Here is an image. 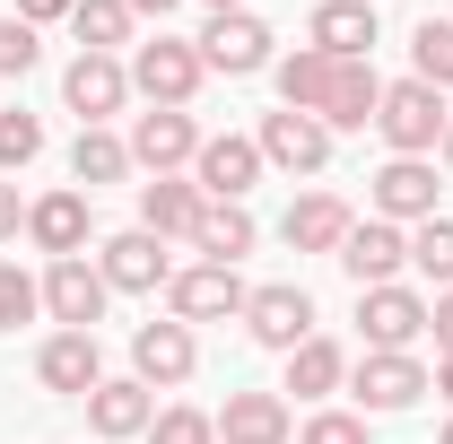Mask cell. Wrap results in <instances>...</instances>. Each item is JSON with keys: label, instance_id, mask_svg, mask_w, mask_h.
Instances as JSON below:
<instances>
[{"label": "cell", "instance_id": "29", "mask_svg": "<svg viewBox=\"0 0 453 444\" xmlns=\"http://www.w3.org/2000/svg\"><path fill=\"white\" fill-rule=\"evenodd\" d=\"M410 79L418 88H453V18H418V35H410Z\"/></svg>", "mask_w": 453, "mask_h": 444}, {"label": "cell", "instance_id": "34", "mask_svg": "<svg viewBox=\"0 0 453 444\" xmlns=\"http://www.w3.org/2000/svg\"><path fill=\"white\" fill-rule=\"evenodd\" d=\"M149 444H219V418H201V410H157V418H149Z\"/></svg>", "mask_w": 453, "mask_h": 444}, {"label": "cell", "instance_id": "45", "mask_svg": "<svg viewBox=\"0 0 453 444\" xmlns=\"http://www.w3.org/2000/svg\"><path fill=\"white\" fill-rule=\"evenodd\" d=\"M366 9H375V0H366Z\"/></svg>", "mask_w": 453, "mask_h": 444}, {"label": "cell", "instance_id": "9", "mask_svg": "<svg viewBox=\"0 0 453 444\" xmlns=\"http://www.w3.org/2000/svg\"><path fill=\"white\" fill-rule=\"evenodd\" d=\"M244 296H253V287H244L235 271H219V262H192V271H174V279H166L174 323H226V314L244 323Z\"/></svg>", "mask_w": 453, "mask_h": 444}, {"label": "cell", "instance_id": "35", "mask_svg": "<svg viewBox=\"0 0 453 444\" xmlns=\"http://www.w3.org/2000/svg\"><path fill=\"white\" fill-rule=\"evenodd\" d=\"M35 53H44V44H35V27L9 9V18H0V79H27V70H35Z\"/></svg>", "mask_w": 453, "mask_h": 444}, {"label": "cell", "instance_id": "27", "mask_svg": "<svg viewBox=\"0 0 453 444\" xmlns=\"http://www.w3.org/2000/svg\"><path fill=\"white\" fill-rule=\"evenodd\" d=\"M122 174H131V140H113L105 122L70 140V183H79V192H96V183H122Z\"/></svg>", "mask_w": 453, "mask_h": 444}, {"label": "cell", "instance_id": "43", "mask_svg": "<svg viewBox=\"0 0 453 444\" xmlns=\"http://www.w3.org/2000/svg\"><path fill=\"white\" fill-rule=\"evenodd\" d=\"M436 149H445V166H453V122H445V140H436Z\"/></svg>", "mask_w": 453, "mask_h": 444}, {"label": "cell", "instance_id": "8", "mask_svg": "<svg viewBox=\"0 0 453 444\" xmlns=\"http://www.w3.org/2000/svg\"><path fill=\"white\" fill-rule=\"evenodd\" d=\"M253 149H262V166L280 174H323L332 166V131L314 122V113H262V131H253Z\"/></svg>", "mask_w": 453, "mask_h": 444}, {"label": "cell", "instance_id": "6", "mask_svg": "<svg viewBox=\"0 0 453 444\" xmlns=\"http://www.w3.org/2000/svg\"><path fill=\"white\" fill-rule=\"evenodd\" d=\"M61 105L79 113V131H96V122H113V113L131 105V70L113 53H79L61 70Z\"/></svg>", "mask_w": 453, "mask_h": 444}, {"label": "cell", "instance_id": "25", "mask_svg": "<svg viewBox=\"0 0 453 444\" xmlns=\"http://www.w3.org/2000/svg\"><path fill=\"white\" fill-rule=\"evenodd\" d=\"M192 253L219 262V271H235V262L253 253V210H244V201H210L201 226H192Z\"/></svg>", "mask_w": 453, "mask_h": 444}, {"label": "cell", "instance_id": "1", "mask_svg": "<svg viewBox=\"0 0 453 444\" xmlns=\"http://www.w3.org/2000/svg\"><path fill=\"white\" fill-rule=\"evenodd\" d=\"M445 96L436 88H418V79H401V88H384V105H375V131H384V149L393 157H427L436 140H445Z\"/></svg>", "mask_w": 453, "mask_h": 444}, {"label": "cell", "instance_id": "28", "mask_svg": "<svg viewBox=\"0 0 453 444\" xmlns=\"http://www.w3.org/2000/svg\"><path fill=\"white\" fill-rule=\"evenodd\" d=\"M332 53H314V44H296V53L280 61V105L288 113H323V96H332Z\"/></svg>", "mask_w": 453, "mask_h": 444}, {"label": "cell", "instance_id": "20", "mask_svg": "<svg viewBox=\"0 0 453 444\" xmlns=\"http://www.w3.org/2000/svg\"><path fill=\"white\" fill-rule=\"evenodd\" d=\"M296 436V410L280 392H226L219 410V444H288Z\"/></svg>", "mask_w": 453, "mask_h": 444}, {"label": "cell", "instance_id": "38", "mask_svg": "<svg viewBox=\"0 0 453 444\" xmlns=\"http://www.w3.org/2000/svg\"><path fill=\"white\" fill-rule=\"evenodd\" d=\"M70 9H79V0H18V18H27V27H44V18H70Z\"/></svg>", "mask_w": 453, "mask_h": 444}, {"label": "cell", "instance_id": "12", "mask_svg": "<svg viewBox=\"0 0 453 444\" xmlns=\"http://www.w3.org/2000/svg\"><path fill=\"white\" fill-rule=\"evenodd\" d=\"M105 296H113V287H105V271H96L88 253L44 271V314H53L61 332H96V323H105Z\"/></svg>", "mask_w": 453, "mask_h": 444}, {"label": "cell", "instance_id": "21", "mask_svg": "<svg viewBox=\"0 0 453 444\" xmlns=\"http://www.w3.org/2000/svg\"><path fill=\"white\" fill-rule=\"evenodd\" d=\"M349 201L340 192H305V201H288V218H280V235H288V253H340L349 244Z\"/></svg>", "mask_w": 453, "mask_h": 444}, {"label": "cell", "instance_id": "11", "mask_svg": "<svg viewBox=\"0 0 453 444\" xmlns=\"http://www.w3.org/2000/svg\"><path fill=\"white\" fill-rule=\"evenodd\" d=\"M201 157V122L183 105H149L140 122H131V166H149V174H174V166H192Z\"/></svg>", "mask_w": 453, "mask_h": 444}, {"label": "cell", "instance_id": "22", "mask_svg": "<svg viewBox=\"0 0 453 444\" xmlns=\"http://www.w3.org/2000/svg\"><path fill=\"white\" fill-rule=\"evenodd\" d=\"M305 44L332 53V61H375V9L366 0H323L314 27H305Z\"/></svg>", "mask_w": 453, "mask_h": 444}, {"label": "cell", "instance_id": "23", "mask_svg": "<svg viewBox=\"0 0 453 444\" xmlns=\"http://www.w3.org/2000/svg\"><path fill=\"white\" fill-rule=\"evenodd\" d=\"M375 105H384V79H375V61H340L332 70V96H323V131H366L375 122Z\"/></svg>", "mask_w": 453, "mask_h": 444}, {"label": "cell", "instance_id": "18", "mask_svg": "<svg viewBox=\"0 0 453 444\" xmlns=\"http://www.w3.org/2000/svg\"><path fill=\"white\" fill-rule=\"evenodd\" d=\"M149 418H157V401H149V384H140V375H105V384L88 392V427H96L105 444L149 436Z\"/></svg>", "mask_w": 453, "mask_h": 444}, {"label": "cell", "instance_id": "24", "mask_svg": "<svg viewBox=\"0 0 453 444\" xmlns=\"http://www.w3.org/2000/svg\"><path fill=\"white\" fill-rule=\"evenodd\" d=\"M201 210H210V201H201V183H183V174H149V183H140V226H149L157 244H166V235H192Z\"/></svg>", "mask_w": 453, "mask_h": 444}, {"label": "cell", "instance_id": "4", "mask_svg": "<svg viewBox=\"0 0 453 444\" xmlns=\"http://www.w3.org/2000/svg\"><path fill=\"white\" fill-rule=\"evenodd\" d=\"M192 44H201V70L253 79V70H271V44H280V35H271V27H262L253 9H226V18H210V27L192 35Z\"/></svg>", "mask_w": 453, "mask_h": 444}, {"label": "cell", "instance_id": "41", "mask_svg": "<svg viewBox=\"0 0 453 444\" xmlns=\"http://www.w3.org/2000/svg\"><path fill=\"white\" fill-rule=\"evenodd\" d=\"M166 9H183V0H131V18H166Z\"/></svg>", "mask_w": 453, "mask_h": 444}, {"label": "cell", "instance_id": "37", "mask_svg": "<svg viewBox=\"0 0 453 444\" xmlns=\"http://www.w3.org/2000/svg\"><path fill=\"white\" fill-rule=\"evenodd\" d=\"M427 332H436V348H453V287L436 296V305H427Z\"/></svg>", "mask_w": 453, "mask_h": 444}, {"label": "cell", "instance_id": "36", "mask_svg": "<svg viewBox=\"0 0 453 444\" xmlns=\"http://www.w3.org/2000/svg\"><path fill=\"white\" fill-rule=\"evenodd\" d=\"M296 444H366V418H349V410H314V418L296 427Z\"/></svg>", "mask_w": 453, "mask_h": 444}, {"label": "cell", "instance_id": "26", "mask_svg": "<svg viewBox=\"0 0 453 444\" xmlns=\"http://www.w3.org/2000/svg\"><path fill=\"white\" fill-rule=\"evenodd\" d=\"M349 384V357H340V340H296V348H288V384L280 392H296V401H332V392Z\"/></svg>", "mask_w": 453, "mask_h": 444}, {"label": "cell", "instance_id": "40", "mask_svg": "<svg viewBox=\"0 0 453 444\" xmlns=\"http://www.w3.org/2000/svg\"><path fill=\"white\" fill-rule=\"evenodd\" d=\"M427 392H445V401H453V348L436 357V375H427Z\"/></svg>", "mask_w": 453, "mask_h": 444}, {"label": "cell", "instance_id": "14", "mask_svg": "<svg viewBox=\"0 0 453 444\" xmlns=\"http://www.w3.org/2000/svg\"><path fill=\"white\" fill-rule=\"evenodd\" d=\"M357 332H366V348H410V340L427 332V296L418 287H357Z\"/></svg>", "mask_w": 453, "mask_h": 444}, {"label": "cell", "instance_id": "33", "mask_svg": "<svg viewBox=\"0 0 453 444\" xmlns=\"http://www.w3.org/2000/svg\"><path fill=\"white\" fill-rule=\"evenodd\" d=\"M44 314V279H27L18 262H0V332H18V323H35Z\"/></svg>", "mask_w": 453, "mask_h": 444}, {"label": "cell", "instance_id": "19", "mask_svg": "<svg viewBox=\"0 0 453 444\" xmlns=\"http://www.w3.org/2000/svg\"><path fill=\"white\" fill-rule=\"evenodd\" d=\"M375 218H393V226L436 218V166L427 157H393V166L375 174Z\"/></svg>", "mask_w": 453, "mask_h": 444}, {"label": "cell", "instance_id": "31", "mask_svg": "<svg viewBox=\"0 0 453 444\" xmlns=\"http://www.w3.org/2000/svg\"><path fill=\"white\" fill-rule=\"evenodd\" d=\"M410 271H427L436 287H453V218H418L410 226Z\"/></svg>", "mask_w": 453, "mask_h": 444}, {"label": "cell", "instance_id": "15", "mask_svg": "<svg viewBox=\"0 0 453 444\" xmlns=\"http://www.w3.org/2000/svg\"><path fill=\"white\" fill-rule=\"evenodd\" d=\"M27 235H35L53 262H79V253H88V235H96L88 192H44V201H27Z\"/></svg>", "mask_w": 453, "mask_h": 444}, {"label": "cell", "instance_id": "39", "mask_svg": "<svg viewBox=\"0 0 453 444\" xmlns=\"http://www.w3.org/2000/svg\"><path fill=\"white\" fill-rule=\"evenodd\" d=\"M18 226H27V210H18V183H0V244H9Z\"/></svg>", "mask_w": 453, "mask_h": 444}, {"label": "cell", "instance_id": "3", "mask_svg": "<svg viewBox=\"0 0 453 444\" xmlns=\"http://www.w3.org/2000/svg\"><path fill=\"white\" fill-rule=\"evenodd\" d=\"M96 271H105L113 296H157V287L174 279V253L149 235V226H122V235H105V244H96Z\"/></svg>", "mask_w": 453, "mask_h": 444}, {"label": "cell", "instance_id": "17", "mask_svg": "<svg viewBox=\"0 0 453 444\" xmlns=\"http://www.w3.org/2000/svg\"><path fill=\"white\" fill-rule=\"evenodd\" d=\"M192 183H201V201H244L253 183H262V149L253 140H201V157H192Z\"/></svg>", "mask_w": 453, "mask_h": 444}, {"label": "cell", "instance_id": "32", "mask_svg": "<svg viewBox=\"0 0 453 444\" xmlns=\"http://www.w3.org/2000/svg\"><path fill=\"white\" fill-rule=\"evenodd\" d=\"M35 157H44V122H35L27 105H9V113H0V174L35 166Z\"/></svg>", "mask_w": 453, "mask_h": 444}, {"label": "cell", "instance_id": "30", "mask_svg": "<svg viewBox=\"0 0 453 444\" xmlns=\"http://www.w3.org/2000/svg\"><path fill=\"white\" fill-rule=\"evenodd\" d=\"M70 35H79V53L131 44V0H79V9H70Z\"/></svg>", "mask_w": 453, "mask_h": 444}, {"label": "cell", "instance_id": "42", "mask_svg": "<svg viewBox=\"0 0 453 444\" xmlns=\"http://www.w3.org/2000/svg\"><path fill=\"white\" fill-rule=\"evenodd\" d=\"M201 9H210V18H226V9H244V0H201Z\"/></svg>", "mask_w": 453, "mask_h": 444}, {"label": "cell", "instance_id": "7", "mask_svg": "<svg viewBox=\"0 0 453 444\" xmlns=\"http://www.w3.org/2000/svg\"><path fill=\"white\" fill-rule=\"evenodd\" d=\"M192 366H201V340H192V323H140L131 332V375L149 392H174V384H192Z\"/></svg>", "mask_w": 453, "mask_h": 444}, {"label": "cell", "instance_id": "5", "mask_svg": "<svg viewBox=\"0 0 453 444\" xmlns=\"http://www.w3.org/2000/svg\"><path fill=\"white\" fill-rule=\"evenodd\" d=\"M349 392H357V418H393V410H410L427 392V366L410 348H366V366L349 375Z\"/></svg>", "mask_w": 453, "mask_h": 444}, {"label": "cell", "instance_id": "44", "mask_svg": "<svg viewBox=\"0 0 453 444\" xmlns=\"http://www.w3.org/2000/svg\"><path fill=\"white\" fill-rule=\"evenodd\" d=\"M436 444H453V427H445V436H436Z\"/></svg>", "mask_w": 453, "mask_h": 444}, {"label": "cell", "instance_id": "2", "mask_svg": "<svg viewBox=\"0 0 453 444\" xmlns=\"http://www.w3.org/2000/svg\"><path fill=\"white\" fill-rule=\"evenodd\" d=\"M201 44H183V35H157V44H140L131 53V88L149 96V105H192L201 96Z\"/></svg>", "mask_w": 453, "mask_h": 444}, {"label": "cell", "instance_id": "10", "mask_svg": "<svg viewBox=\"0 0 453 444\" xmlns=\"http://www.w3.org/2000/svg\"><path fill=\"white\" fill-rule=\"evenodd\" d=\"M244 332L262 340V348H296V340H314V296L296 287V279H271V287H253L244 296Z\"/></svg>", "mask_w": 453, "mask_h": 444}, {"label": "cell", "instance_id": "13", "mask_svg": "<svg viewBox=\"0 0 453 444\" xmlns=\"http://www.w3.org/2000/svg\"><path fill=\"white\" fill-rule=\"evenodd\" d=\"M35 384L61 392V401H88V392L105 384V348H96V332H53L44 348H35Z\"/></svg>", "mask_w": 453, "mask_h": 444}, {"label": "cell", "instance_id": "16", "mask_svg": "<svg viewBox=\"0 0 453 444\" xmlns=\"http://www.w3.org/2000/svg\"><path fill=\"white\" fill-rule=\"evenodd\" d=\"M332 262L357 279V287H393L401 262H410V235H401L393 218H366V226H349V244H340Z\"/></svg>", "mask_w": 453, "mask_h": 444}]
</instances>
